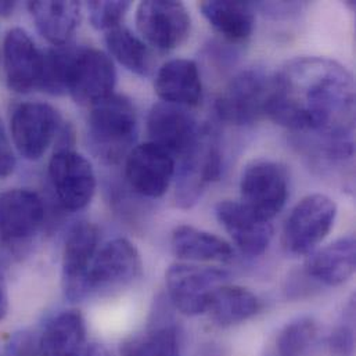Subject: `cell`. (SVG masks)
<instances>
[{
    "label": "cell",
    "mask_w": 356,
    "mask_h": 356,
    "mask_svg": "<svg viewBox=\"0 0 356 356\" xmlns=\"http://www.w3.org/2000/svg\"><path fill=\"white\" fill-rule=\"evenodd\" d=\"M15 168V157L11 149V143L6 135L4 127L0 121V178H6L13 174Z\"/></svg>",
    "instance_id": "33"
},
{
    "label": "cell",
    "mask_w": 356,
    "mask_h": 356,
    "mask_svg": "<svg viewBox=\"0 0 356 356\" xmlns=\"http://www.w3.org/2000/svg\"><path fill=\"white\" fill-rule=\"evenodd\" d=\"M157 315L145 333L121 344V356H180L178 326L170 318Z\"/></svg>",
    "instance_id": "26"
},
{
    "label": "cell",
    "mask_w": 356,
    "mask_h": 356,
    "mask_svg": "<svg viewBox=\"0 0 356 356\" xmlns=\"http://www.w3.org/2000/svg\"><path fill=\"white\" fill-rule=\"evenodd\" d=\"M200 10L211 26L227 42H245L255 26V10L250 1L205 0Z\"/></svg>",
    "instance_id": "24"
},
{
    "label": "cell",
    "mask_w": 356,
    "mask_h": 356,
    "mask_svg": "<svg viewBox=\"0 0 356 356\" xmlns=\"http://www.w3.org/2000/svg\"><path fill=\"white\" fill-rule=\"evenodd\" d=\"M156 93L164 103L180 107H195L202 99V82L194 61L175 58L167 61L154 82Z\"/></svg>",
    "instance_id": "20"
},
{
    "label": "cell",
    "mask_w": 356,
    "mask_h": 356,
    "mask_svg": "<svg viewBox=\"0 0 356 356\" xmlns=\"http://www.w3.org/2000/svg\"><path fill=\"white\" fill-rule=\"evenodd\" d=\"M222 174V154L212 129L204 127L193 147L179 159L177 168V204L191 208L198 202L207 186Z\"/></svg>",
    "instance_id": "5"
},
{
    "label": "cell",
    "mask_w": 356,
    "mask_h": 356,
    "mask_svg": "<svg viewBox=\"0 0 356 356\" xmlns=\"http://www.w3.org/2000/svg\"><path fill=\"white\" fill-rule=\"evenodd\" d=\"M229 273L218 268L178 262L168 268L165 283L172 307L186 316L205 314L209 294L226 283Z\"/></svg>",
    "instance_id": "7"
},
{
    "label": "cell",
    "mask_w": 356,
    "mask_h": 356,
    "mask_svg": "<svg viewBox=\"0 0 356 356\" xmlns=\"http://www.w3.org/2000/svg\"><path fill=\"white\" fill-rule=\"evenodd\" d=\"M273 75L262 68H248L238 72L220 92L215 111L220 121L247 127L266 117L272 95Z\"/></svg>",
    "instance_id": "3"
},
{
    "label": "cell",
    "mask_w": 356,
    "mask_h": 356,
    "mask_svg": "<svg viewBox=\"0 0 356 356\" xmlns=\"http://www.w3.org/2000/svg\"><path fill=\"white\" fill-rule=\"evenodd\" d=\"M138 132V114L134 103L113 93L90 107L88 138L95 154L106 163H118L128 156Z\"/></svg>",
    "instance_id": "2"
},
{
    "label": "cell",
    "mask_w": 356,
    "mask_h": 356,
    "mask_svg": "<svg viewBox=\"0 0 356 356\" xmlns=\"http://www.w3.org/2000/svg\"><path fill=\"white\" fill-rule=\"evenodd\" d=\"M131 8L129 1H89L88 11L93 28L110 31L120 26Z\"/></svg>",
    "instance_id": "31"
},
{
    "label": "cell",
    "mask_w": 356,
    "mask_h": 356,
    "mask_svg": "<svg viewBox=\"0 0 356 356\" xmlns=\"http://www.w3.org/2000/svg\"><path fill=\"white\" fill-rule=\"evenodd\" d=\"M337 216L336 202L321 193L304 197L289 215L282 234L291 255H309L327 237Z\"/></svg>",
    "instance_id": "4"
},
{
    "label": "cell",
    "mask_w": 356,
    "mask_h": 356,
    "mask_svg": "<svg viewBox=\"0 0 356 356\" xmlns=\"http://www.w3.org/2000/svg\"><path fill=\"white\" fill-rule=\"evenodd\" d=\"M241 204L262 219L272 220L286 205L289 172L276 161L258 160L245 167L240 179Z\"/></svg>",
    "instance_id": "6"
},
{
    "label": "cell",
    "mask_w": 356,
    "mask_h": 356,
    "mask_svg": "<svg viewBox=\"0 0 356 356\" xmlns=\"http://www.w3.org/2000/svg\"><path fill=\"white\" fill-rule=\"evenodd\" d=\"M42 356H82L86 348V323L81 312L63 311L51 318L38 336Z\"/></svg>",
    "instance_id": "22"
},
{
    "label": "cell",
    "mask_w": 356,
    "mask_h": 356,
    "mask_svg": "<svg viewBox=\"0 0 356 356\" xmlns=\"http://www.w3.org/2000/svg\"><path fill=\"white\" fill-rule=\"evenodd\" d=\"M17 3L15 1H0V17H10L15 8Z\"/></svg>",
    "instance_id": "36"
},
{
    "label": "cell",
    "mask_w": 356,
    "mask_h": 356,
    "mask_svg": "<svg viewBox=\"0 0 356 356\" xmlns=\"http://www.w3.org/2000/svg\"><path fill=\"white\" fill-rule=\"evenodd\" d=\"M106 44L111 56L129 71L147 76L152 71V54L147 44L124 25L106 32Z\"/></svg>",
    "instance_id": "27"
},
{
    "label": "cell",
    "mask_w": 356,
    "mask_h": 356,
    "mask_svg": "<svg viewBox=\"0 0 356 356\" xmlns=\"http://www.w3.org/2000/svg\"><path fill=\"white\" fill-rule=\"evenodd\" d=\"M99 229L90 222H79L67 234L63 262L61 287L65 300L81 302L89 297V269L97 252Z\"/></svg>",
    "instance_id": "10"
},
{
    "label": "cell",
    "mask_w": 356,
    "mask_h": 356,
    "mask_svg": "<svg viewBox=\"0 0 356 356\" xmlns=\"http://www.w3.org/2000/svg\"><path fill=\"white\" fill-rule=\"evenodd\" d=\"M316 337L318 323L312 318H298L277 332L261 356H308Z\"/></svg>",
    "instance_id": "28"
},
{
    "label": "cell",
    "mask_w": 356,
    "mask_h": 356,
    "mask_svg": "<svg viewBox=\"0 0 356 356\" xmlns=\"http://www.w3.org/2000/svg\"><path fill=\"white\" fill-rule=\"evenodd\" d=\"M262 307V301L248 289L223 283L209 294L205 314L213 325L226 329L252 319Z\"/></svg>",
    "instance_id": "23"
},
{
    "label": "cell",
    "mask_w": 356,
    "mask_h": 356,
    "mask_svg": "<svg viewBox=\"0 0 356 356\" xmlns=\"http://www.w3.org/2000/svg\"><path fill=\"white\" fill-rule=\"evenodd\" d=\"M44 220L42 198L26 188H11L0 194V236L8 245L28 243Z\"/></svg>",
    "instance_id": "16"
},
{
    "label": "cell",
    "mask_w": 356,
    "mask_h": 356,
    "mask_svg": "<svg viewBox=\"0 0 356 356\" xmlns=\"http://www.w3.org/2000/svg\"><path fill=\"white\" fill-rule=\"evenodd\" d=\"M174 255L184 262H230L234 251L223 238L201 229L181 225L171 238Z\"/></svg>",
    "instance_id": "25"
},
{
    "label": "cell",
    "mask_w": 356,
    "mask_h": 356,
    "mask_svg": "<svg viewBox=\"0 0 356 356\" xmlns=\"http://www.w3.org/2000/svg\"><path fill=\"white\" fill-rule=\"evenodd\" d=\"M49 177L64 209H83L95 195L96 175L92 164L71 149L54 153L49 163Z\"/></svg>",
    "instance_id": "13"
},
{
    "label": "cell",
    "mask_w": 356,
    "mask_h": 356,
    "mask_svg": "<svg viewBox=\"0 0 356 356\" xmlns=\"http://www.w3.org/2000/svg\"><path fill=\"white\" fill-rule=\"evenodd\" d=\"M82 356H111L108 350L100 344H89L86 346Z\"/></svg>",
    "instance_id": "35"
},
{
    "label": "cell",
    "mask_w": 356,
    "mask_h": 356,
    "mask_svg": "<svg viewBox=\"0 0 356 356\" xmlns=\"http://www.w3.org/2000/svg\"><path fill=\"white\" fill-rule=\"evenodd\" d=\"M8 314V293L4 272L0 266V321H3Z\"/></svg>",
    "instance_id": "34"
},
{
    "label": "cell",
    "mask_w": 356,
    "mask_h": 356,
    "mask_svg": "<svg viewBox=\"0 0 356 356\" xmlns=\"http://www.w3.org/2000/svg\"><path fill=\"white\" fill-rule=\"evenodd\" d=\"M75 54V47H54L42 51V74L39 88L49 95H65L70 68Z\"/></svg>",
    "instance_id": "29"
},
{
    "label": "cell",
    "mask_w": 356,
    "mask_h": 356,
    "mask_svg": "<svg viewBox=\"0 0 356 356\" xmlns=\"http://www.w3.org/2000/svg\"><path fill=\"white\" fill-rule=\"evenodd\" d=\"M215 212L219 223L243 254L255 258L268 250L273 237L272 220L259 218L240 201H220Z\"/></svg>",
    "instance_id": "17"
},
{
    "label": "cell",
    "mask_w": 356,
    "mask_h": 356,
    "mask_svg": "<svg viewBox=\"0 0 356 356\" xmlns=\"http://www.w3.org/2000/svg\"><path fill=\"white\" fill-rule=\"evenodd\" d=\"M142 272V258L127 238H114L97 250L89 269V294H110L129 286Z\"/></svg>",
    "instance_id": "12"
},
{
    "label": "cell",
    "mask_w": 356,
    "mask_h": 356,
    "mask_svg": "<svg viewBox=\"0 0 356 356\" xmlns=\"http://www.w3.org/2000/svg\"><path fill=\"white\" fill-rule=\"evenodd\" d=\"M204 127L186 107L164 102L157 103L147 118L150 142L167 150L175 160L193 147Z\"/></svg>",
    "instance_id": "15"
},
{
    "label": "cell",
    "mask_w": 356,
    "mask_h": 356,
    "mask_svg": "<svg viewBox=\"0 0 356 356\" xmlns=\"http://www.w3.org/2000/svg\"><path fill=\"white\" fill-rule=\"evenodd\" d=\"M28 10L40 35L54 47L67 46L82 19L79 1H29Z\"/></svg>",
    "instance_id": "21"
},
{
    "label": "cell",
    "mask_w": 356,
    "mask_h": 356,
    "mask_svg": "<svg viewBox=\"0 0 356 356\" xmlns=\"http://www.w3.org/2000/svg\"><path fill=\"white\" fill-rule=\"evenodd\" d=\"M117 71L108 54L93 47L75 49L67 93L81 106L99 103L114 93Z\"/></svg>",
    "instance_id": "8"
},
{
    "label": "cell",
    "mask_w": 356,
    "mask_h": 356,
    "mask_svg": "<svg viewBox=\"0 0 356 356\" xmlns=\"http://www.w3.org/2000/svg\"><path fill=\"white\" fill-rule=\"evenodd\" d=\"M329 346L336 356L355 355V298L353 297L341 312L332 334Z\"/></svg>",
    "instance_id": "30"
},
{
    "label": "cell",
    "mask_w": 356,
    "mask_h": 356,
    "mask_svg": "<svg viewBox=\"0 0 356 356\" xmlns=\"http://www.w3.org/2000/svg\"><path fill=\"white\" fill-rule=\"evenodd\" d=\"M355 237L346 236L309 254L305 275L309 280L336 287L344 284L355 272Z\"/></svg>",
    "instance_id": "19"
},
{
    "label": "cell",
    "mask_w": 356,
    "mask_h": 356,
    "mask_svg": "<svg viewBox=\"0 0 356 356\" xmlns=\"http://www.w3.org/2000/svg\"><path fill=\"white\" fill-rule=\"evenodd\" d=\"M6 356H42L38 337L26 332L14 334L6 347Z\"/></svg>",
    "instance_id": "32"
},
{
    "label": "cell",
    "mask_w": 356,
    "mask_h": 356,
    "mask_svg": "<svg viewBox=\"0 0 356 356\" xmlns=\"http://www.w3.org/2000/svg\"><path fill=\"white\" fill-rule=\"evenodd\" d=\"M42 51L22 28L7 32L3 43V64L10 90L24 95L39 88Z\"/></svg>",
    "instance_id": "18"
},
{
    "label": "cell",
    "mask_w": 356,
    "mask_h": 356,
    "mask_svg": "<svg viewBox=\"0 0 356 356\" xmlns=\"http://www.w3.org/2000/svg\"><path fill=\"white\" fill-rule=\"evenodd\" d=\"M10 128L18 153L29 161H36L60 134L61 117L50 104L28 102L15 107Z\"/></svg>",
    "instance_id": "9"
},
{
    "label": "cell",
    "mask_w": 356,
    "mask_h": 356,
    "mask_svg": "<svg viewBox=\"0 0 356 356\" xmlns=\"http://www.w3.org/2000/svg\"><path fill=\"white\" fill-rule=\"evenodd\" d=\"M136 26L149 44L157 50L170 51L186 40L191 19L180 1L147 0L138 6Z\"/></svg>",
    "instance_id": "11"
},
{
    "label": "cell",
    "mask_w": 356,
    "mask_h": 356,
    "mask_svg": "<svg viewBox=\"0 0 356 356\" xmlns=\"http://www.w3.org/2000/svg\"><path fill=\"white\" fill-rule=\"evenodd\" d=\"M175 172L177 160L174 156L152 142L136 146L127 156V180L143 197H163L170 188Z\"/></svg>",
    "instance_id": "14"
},
{
    "label": "cell",
    "mask_w": 356,
    "mask_h": 356,
    "mask_svg": "<svg viewBox=\"0 0 356 356\" xmlns=\"http://www.w3.org/2000/svg\"><path fill=\"white\" fill-rule=\"evenodd\" d=\"M266 115L293 132L314 135L316 145L353 142L354 76L332 58H294L273 75Z\"/></svg>",
    "instance_id": "1"
}]
</instances>
